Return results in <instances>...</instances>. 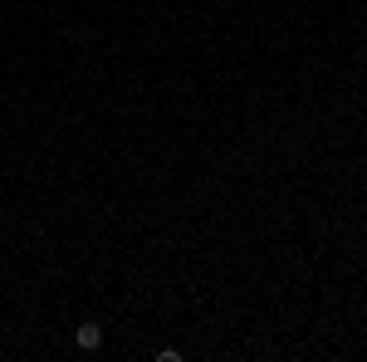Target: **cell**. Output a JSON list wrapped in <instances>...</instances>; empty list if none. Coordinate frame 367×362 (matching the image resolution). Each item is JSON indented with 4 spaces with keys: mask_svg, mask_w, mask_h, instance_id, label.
<instances>
[{
    "mask_svg": "<svg viewBox=\"0 0 367 362\" xmlns=\"http://www.w3.org/2000/svg\"><path fill=\"white\" fill-rule=\"evenodd\" d=\"M74 343H79V353H98V348H103V328H98V323H79Z\"/></svg>",
    "mask_w": 367,
    "mask_h": 362,
    "instance_id": "cell-1",
    "label": "cell"
}]
</instances>
